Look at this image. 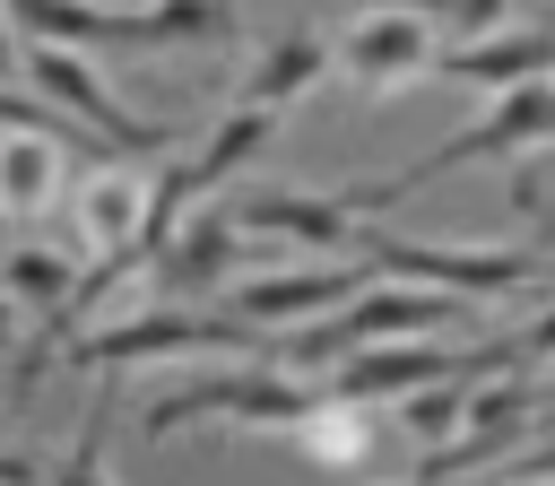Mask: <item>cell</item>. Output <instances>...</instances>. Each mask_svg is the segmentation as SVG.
Instances as JSON below:
<instances>
[{
	"instance_id": "cell-13",
	"label": "cell",
	"mask_w": 555,
	"mask_h": 486,
	"mask_svg": "<svg viewBox=\"0 0 555 486\" xmlns=\"http://www.w3.org/2000/svg\"><path fill=\"white\" fill-rule=\"evenodd\" d=\"M61 182V148L52 139H0V200L9 208H43Z\"/></svg>"
},
{
	"instance_id": "cell-14",
	"label": "cell",
	"mask_w": 555,
	"mask_h": 486,
	"mask_svg": "<svg viewBox=\"0 0 555 486\" xmlns=\"http://www.w3.org/2000/svg\"><path fill=\"white\" fill-rule=\"evenodd\" d=\"M399 425L425 443V460H434V451H451V443H460V425H468V382H442V391L399 399Z\"/></svg>"
},
{
	"instance_id": "cell-15",
	"label": "cell",
	"mask_w": 555,
	"mask_h": 486,
	"mask_svg": "<svg viewBox=\"0 0 555 486\" xmlns=\"http://www.w3.org/2000/svg\"><path fill=\"white\" fill-rule=\"evenodd\" d=\"M52 486H113V477H104V408L78 425V443H69V469H61Z\"/></svg>"
},
{
	"instance_id": "cell-4",
	"label": "cell",
	"mask_w": 555,
	"mask_h": 486,
	"mask_svg": "<svg viewBox=\"0 0 555 486\" xmlns=\"http://www.w3.org/2000/svg\"><path fill=\"white\" fill-rule=\"evenodd\" d=\"M165 356H260V330L191 312V304H147V312H121V321L69 338V364H87V373H104V364L130 373V364H165Z\"/></svg>"
},
{
	"instance_id": "cell-19",
	"label": "cell",
	"mask_w": 555,
	"mask_h": 486,
	"mask_svg": "<svg viewBox=\"0 0 555 486\" xmlns=\"http://www.w3.org/2000/svg\"><path fill=\"white\" fill-rule=\"evenodd\" d=\"M364 486H416V477H364Z\"/></svg>"
},
{
	"instance_id": "cell-7",
	"label": "cell",
	"mask_w": 555,
	"mask_h": 486,
	"mask_svg": "<svg viewBox=\"0 0 555 486\" xmlns=\"http://www.w3.org/2000/svg\"><path fill=\"white\" fill-rule=\"evenodd\" d=\"M364 286H373V269H364V260H321V269H269V278H243V286H234V321H243V330H278V321L312 330V321L347 312V304H356Z\"/></svg>"
},
{
	"instance_id": "cell-2",
	"label": "cell",
	"mask_w": 555,
	"mask_h": 486,
	"mask_svg": "<svg viewBox=\"0 0 555 486\" xmlns=\"http://www.w3.org/2000/svg\"><path fill=\"white\" fill-rule=\"evenodd\" d=\"M356 260L390 286H425V295H460V304H494V295H520V286H546V260L529 252H494V243H416V234H390V226H364L356 234Z\"/></svg>"
},
{
	"instance_id": "cell-12",
	"label": "cell",
	"mask_w": 555,
	"mask_h": 486,
	"mask_svg": "<svg viewBox=\"0 0 555 486\" xmlns=\"http://www.w3.org/2000/svg\"><path fill=\"white\" fill-rule=\"evenodd\" d=\"M295 443H304L312 469H364L373 460V408H347V399L321 391V408L295 425Z\"/></svg>"
},
{
	"instance_id": "cell-11",
	"label": "cell",
	"mask_w": 555,
	"mask_h": 486,
	"mask_svg": "<svg viewBox=\"0 0 555 486\" xmlns=\"http://www.w3.org/2000/svg\"><path fill=\"white\" fill-rule=\"evenodd\" d=\"M234 252H243L234 208H191V217L173 226V252L156 260V269H165V295L199 312V295H217V286L234 278Z\"/></svg>"
},
{
	"instance_id": "cell-1",
	"label": "cell",
	"mask_w": 555,
	"mask_h": 486,
	"mask_svg": "<svg viewBox=\"0 0 555 486\" xmlns=\"http://www.w3.org/2000/svg\"><path fill=\"white\" fill-rule=\"evenodd\" d=\"M538 148H555V78H546V87H520V95H494L468 130L434 139L425 156H408V165H399V174H382V182H356V191H347V208L373 226L382 208L416 200L425 182H442V174H460V165H520V156H538Z\"/></svg>"
},
{
	"instance_id": "cell-16",
	"label": "cell",
	"mask_w": 555,
	"mask_h": 486,
	"mask_svg": "<svg viewBox=\"0 0 555 486\" xmlns=\"http://www.w3.org/2000/svg\"><path fill=\"white\" fill-rule=\"evenodd\" d=\"M520 252H529V260H546V269H555V208H538V226H529V243H520Z\"/></svg>"
},
{
	"instance_id": "cell-18",
	"label": "cell",
	"mask_w": 555,
	"mask_h": 486,
	"mask_svg": "<svg viewBox=\"0 0 555 486\" xmlns=\"http://www.w3.org/2000/svg\"><path fill=\"white\" fill-rule=\"evenodd\" d=\"M546 443H555V382H546Z\"/></svg>"
},
{
	"instance_id": "cell-9",
	"label": "cell",
	"mask_w": 555,
	"mask_h": 486,
	"mask_svg": "<svg viewBox=\"0 0 555 486\" xmlns=\"http://www.w3.org/2000/svg\"><path fill=\"white\" fill-rule=\"evenodd\" d=\"M234 226L295 243V252H356V234H364L347 191H251V200H234Z\"/></svg>"
},
{
	"instance_id": "cell-3",
	"label": "cell",
	"mask_w": 555,
	"mask_h": 486,
	"mask_svg": "<svg viewBox=\"0 0 555 486\" xmlns=\"http://www.w3.org/2000/svg\"><path fill=\"white\" fill-rule=\"evenodd\" d=\"M321 408V391H304L295 373L278 364H234V373H208V382H182L147 408V434H182V425H243V434H295L304 417Z\"/></svg>"
},
{
	"instance_id": "cell-17",
	"label": "cell",
	"mask_w": 555,
	"mask_h": 486,
	"mask_svg": "<svg viewBox=\"0 0 555 486\" xmlns=\"http://www.w3.org/2000/svg\"><path fill=\"white\" fill-rule=\"evenodd\" d=\"M0 486H52V477H35V469H0Z\"/></svg>"
},
{
	"instance_id": "cell-8",
	"label": "cell",
	"mask_w": 555,
	"mask_h": 486,
	"mask_svg": "<svg viewBox=\"0 0 555 486\" xmlns=\"http://www.w3.org/2000/svg\"><path fill=\"white\" fill-rule=\"evenodd\" d=\"M434 78H451V87H486V95L546 87V78H555V17H512V26L486 35V43H442Z\"/></svg>"
},
{
	"instance_id": "cell-10",
	"label": "cell",
	"mask_w": 555,
	"mask_h": 486,
	"mask_svg": "<svg viewBox=\"0 0 555 486\" xmlns=\"http://www.w3.org/2000/svg\"><path fill=\"white\" fill-rule=\"evenodd\" d=\"M330 69H338V43H321V35L304 26V17H286V26H278V35L260 43V52H251V78H243V95H234V104H243V113H269V122H278V113H286L295 95H312V87H321Z\"/></svg>"
},
{
	"instance_id": "cell-5",
	"label": "cell",
	"mask_w": 555,
	"mask_h": 486,
	"mask_svg": "<svg viewBox=\"0 0 555 486\" xmlns=\"http://www.w3.org/2000/svg\"><path fill=\"white\" fill-rule=\"evenodd\" d=\"M17 52H26V78H35V95H43L52 113H69L87 139H104L113 156H156V148L173 139L165 122H139V113H130V104H121V95H113V87H104V78H95V69L69 52V43H43V35H26Z\"/></svg>"
},
{
	"instance_id": "cell-6",
	"label": "cell",
	"mask_w": 555,
	"mask_h": 486,
	"mask_svg": "<svg viewBox=\"0 0 555 486\" xmlns=\"http://www.w3.org/2000/svg\"><path fill=\"white\" fill-rule=\"evenodd\" d=\"M434 61H442L434 9H364V17L338 35V69H347V87H364V95H399V87L434 78Z\"/></svg>"
}]
</instances>
